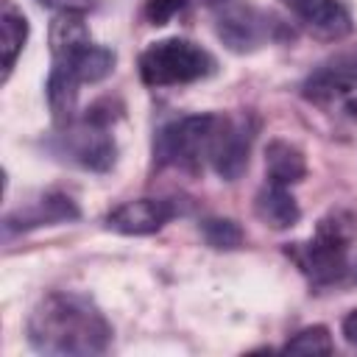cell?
<instances>
[{
	"label": "cell",
	"mask_w": 357,
	"mask_h": 357,
	"mask_svg": "<svg viewBox=\"0 0 357 357\" xmlns=\"http://www.w3.org/2000/svg\"><path fill=\"white\" fill-rule=\"evenodd\" d=\"M28 340L42 354H100L112 340L103 312L78 293H47L28 318Z\"/></svg>",
	"instance_id": "obj_1"
},
{
	"label": "cell",
	"mask_w": 357,
	"mask_h": 357,
	"mask_svg": "<svg viewBox=\"0 0 357 357\" xmlns=\"http://www.w3.org/2000/svg\"><path fill=\"white\" fill-rule=\"evenodd\" d=\"M354 237H357V215L346 209H335L318 220L312 240L287 245V257L315 284H329L346 273V254Z\"/></svg>",
	"instance_id": "obj_2"
},
{
	"label": "cell",
	"mask_w": 357,
	"mask_h": 357,
	"mask_svg": "<svg viewBox=\"0 0 357 357\" xmlns=\"http://www.w3.org/2000/svg\"><path fill=\"white\" fill-rule=\"evenodd\" d=\"M215 73V59L209 50L190 39H159L139 53V78L148 86H176L192 84Z\"/></svg>",
	"instance_id": "obj_3"
},
{
	"label": "cell",
	"mask_w": 357,
	"mask_h": 357,
	"mask_svg": "<svg viewBox=\"0 0 357 357\" xmlns=\"http://www.w3.org/2000/svg\"><path fill=\"white\" fill-rule=\"evenodd\" d=\"M223 126V114H190L159 128L153 139V156L159 165H176L184 170H198L209 162L212 145Z\"/></svg>",
	"instance_id": "obj_4"
},
{
	"label": "cell",
	"mask_w": 357,
	"mask_h": 357,
	"mask_svg": "<svg viewBox=\"0 0 357 357\" xmlns=\"http://www.w3.org/2000/svg\"><path fill=\"white\" fill-rule=\"evenodd\" d=\"M301 95L332 117L357 120V73L346 67H329L312 73L304 81Z\"/></svg>",
	"instance_id": "obj_5"
},
{
	"label": "cell",
	"mask_w": 357,
	"mask_h": 357,
	"mask_svg": "<svg viewBox=\"0 0 357 357\" xmlns=\"http://www.w3.org/2000/svg\"><path fill=\"white\" fill-rule=\"evenodd\" d=\"M59 142V153H64L70 162L81 167L106 170L114 162V139L106 134V126H98L86 117L78 126H64Z\"/></svg>",
	"instance_id": "obj_6"
},
{
	"label": "cell",
	"mask_w": 357,
	"mask_h": 357,
	"mask_svg": "<svg viewBox=\"0 0 357 357\" xmlns=\"http://www.w3.org/2000/svg\"><path fill=\"white\" fill-rule=\"evenodd\" d=\"M268 20H271L268 14H262L251 6H226L218 20V33L231 50L245 53L273 36L271 31L276 28V20L273 22H268Z\"/></svg>",
	"instance_id": "obj_7"
},
{
	"label": "cell",
	"mask_w": 357,
	"mask_h": 357,
	"mask_svg": "<svg viewBox=\"0 0 357 357\" xmlns=\"http://www.w3.org/2000/svg\"><path fill=\"white\" fill-rule=\"evenodd\" d=\"M78 218V206L70 195L64 192H45L28 204H22L20 209L8 212L3 220L6 237L17 234V231H28V229H39V226H53V223H64V220H75Z\"/></svg>",
	"instance_id": "obj_8"
},
{
	"label": "cell",
	"mask_w": 357,
	"mask_h": 357,
	"mask_svg": "<svg viewBox=\"0 0 357 357\" xmlns=\"http://www.w3.org/2000/svg\"><path fill=\"white\" fill-rule=\"evenodd\" d=\"M173 215H176V209L170 201L137 198V201H126L117 209H112L106 215V226L112 231H120V234H153Z\"/></svg>",
	"instance_id": "obj_9"
},
{
	"label": "cell",
	"mask_w": 357,
	"mask_h": 357,
	"mask_svg": "<svg viewBox=\"0 0 357 357\" xmlns=\"http://www.w3.org/2000/svg\"><path fill=\"white\" fill-rule=\"evenodd\" d=\"M318 39H343L351 33V17L337 0H282Z\"/></svg>",
	"instance_id": "obj_10"
},
{
	"label": "cell",
	"mask_w": 357,
	"mask_h": 357,
	"mask_svg": "<svg viewBox=\"0 0 357 357\" xmlns=\"http://www.w3.org/2000/svg\"><path fill=\"white\" fill-rule=\"evenodd\" d=\"M248 148H251V131L245 128V123L223 117V126L209 153V165L215 167L218 176H223L226 181H234L248 165Z\"/></svg>",
	"instance_id": "obj_11"
},
{
	"label": "cell",
	"mask_w": 357,
	"mask_h": 357,
	"mask_svg": "<svg viewBox=\"0 0 357 357\" xmlns=\"http://www.w3.org/2000/svg\"><path fill=\"white\" fill-rule=\"evenodd\" d=\"M254 212H257V218H259L265 226H271V229H276V231L296 226L298 218H301V209H298L296 198H293V195L287 192V187H282V184H268V187H262V190L257 192V198H254Z\"/></svg>",
	"instance_id": "obj_12"
},
{
	"label": "cell",
	"mask_w": 357,
	"mask_h": 357,
	"mask_svg": "<svg viewBox=\"0 0 357 357\" xmlns=\"http://www.w3.org/2000/svg\"><path fill=\"white\" fill-rule=\"evenodd\" d=\"M265 170H268V181L271 184H298L307 176V162L304 153L287 142V139H271L265 148Z\"/></svg>",
	"instance_id": "obj_13"
},
{
	"label": "cell",
	"mask_w": 357,
	"mask_h": 357,
	"mask_svg": "<svg viewBox=\"0 0 357 357\" xmlns=\"http://www.w3.org/2000/svg\"><path fill=\"white\" fill-rule=\"evenodd\" d=\"M28 39V20L25 14L11 3L0 0V47H3V78L14 70V61Z\"/></svg>",
	"instance_id": "obj_14"
},
{
	"label": "cell",
	"mask_w": 357,
	"mask_h": 357,
	"mask_svg": "<svg viewBox=\"0 0 357 357\" xmlns=\"http://www.w3.org/2000/svg\"><path fill=\"white\" fill-rule=\"evenodd\" d=\"M284 351L287 354H332L335 343L326 326H307L284 343Z\"/></svg>",
	"instance_id": "obj_15"
},
{
	"label": "cell",
	"mask_w": 357,
	"mask_h": 357,
	"mask_svg": "<svg viewBox=\"0 0 357 357\" xmlns=\"http://www.w3.org/2000/svg\"><path fill=\"white\" fill-rule=\"evenodd\" d=\"M201 231L212 248H237L243 243V231L234 220L226 218H209L201 223Z\"/></svg>",
	"instance_id": "obj_16"
},
{
	"label": "cell",
	"mask_w": 357,
	"mask_h": 357,
	"mask_svg": "<svg viewBox=\"0 0 357 357\" xmlns=\"http://www.w3.org/2000/svg\"><path fill=\"white\" fill-rule=\"evenodd\" d=\"M184 0H148L145 3V17L151 25H165L176 11H181Z\"/></svg>",
	"instance_id": "obj_17"
},
{
	"label": "cell",
	"mask_w": 357,
	"mask_h": 357,
	"mask_svg": "<svg viewBox=\"0 0 357 357\" xmlns=\"http://www.w3.org/2000/svg\"><path fill=\"white\" fill-rule=\"evenodd\" d=\"M343 337L357 346V310H351V312L343 318Z\"/></svg>",
	"instance_id": "obj_18"
},
{
	"label": "cell",
	"mask_w": 357,
	"mask_h": 357,
	"mask_svg": "<svg viewBox=\"0 0 357 357\" xmlns=\"http://www.w3.org/2000/svg\"><path fill=\"white\" fill-rule=\"evenodd\" d=\"M42 3H47V6H61V11L64 8H75L78 3H86V0H42ZM78 11V8H75Z\"/></svg>",
	"instance_id": "obj_19"
},
{
	"label": "cell",
	"mask_w": 357,
	"mask_h": 357,
	"mask_svg": "<svg viewBox=\"0 0 357 357\" xmlns=\"http://www.w3.org/2000/svg\"><path fill=\"white\" fill-rule=\"evenodd\" d=\"M212 3H220V0H212Z\"/></svg>",
	"instance_id": "obj_20"
}]
</instances>
